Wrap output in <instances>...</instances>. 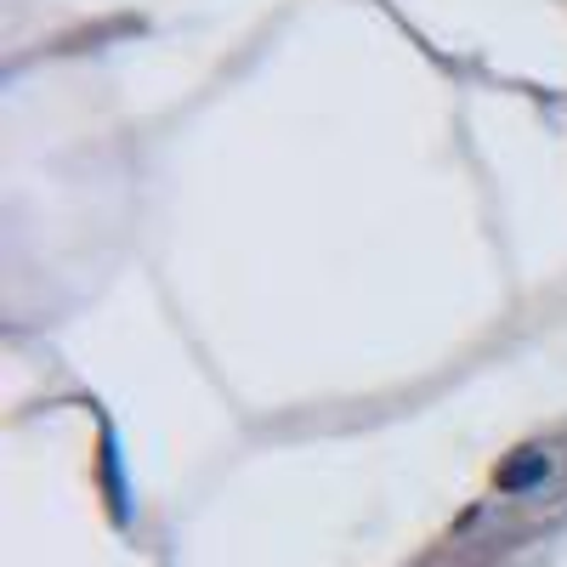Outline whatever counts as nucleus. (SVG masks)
Instances as JSON below:
<instances>
[{
    "mask_svg": "<svg viewBox=\"0 0 567 567\" xmlns=\"http://www.w3.org/2000/svg\"><path fill=\"white\" fill-rule=\"evenodd\" d=\"M539 471H545V454H534V460H523L516 471H505V488H523V483H534Z\"/></svg>",
    "mask_w": 567,
    "mask_h": 567,
    "instance_id": "f257e3e1",
    "label": "nucleus"
}]
</instances>
